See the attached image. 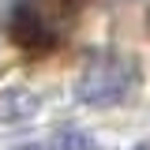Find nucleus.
<instances>
[{"instance_id":"f257e3e1","label":"nucleus","mask_w":150,"mask_h":150,"mask_svg":"<svg viewBox=\"0 0 150 150\" xmlns=\"http://www.w3.org/2000/svg\"><path fill=\"white\" fill-rule=\"evenodd\" d=\"M131 86H135V64L124 56H101L79 75L75 98L83 105H94V109H109V105H120L128 98Z\"/></svg>"},{"instance_id":"f03ea898","label":"nucleus","mask_w":150,"mask_h":150,"mask_svg":"<svg viewBox=\"0 0 150 150\" xmlns=\"http://www.w3.org/2000/svg\"><path fill=\"white\" fill-rule=\"evenodd\" d=\"M8 34L26 53H49L56 45L53 0H15V8L8 15Z\"/></svg>"},{"instance_id":"7ed1b4c3","label":"nucleus","mask_w":150,"mask_h":150,"mask_svg":"<svg viewBox=\"0 0 150 150\" xmlns=\"http://www.w3.org/2000/svg\"><path fill=\"white\" fill-rule=\"evenodd\" d=\"M38 109H41V101H38L30 90H23V86L0 94V120H26V116H34Z\"/></svg>"},{"instance_id":"20e7f679","label":"nucleus","mask_w":150,"mask_h":150,"mask_svg":"<svg viewBox=\"0 0 150 150\" xmlns=\"http://www.w3.org/2000/svg\"><path fill=\"white\" fill-rule=\"evenodd\" d=\"M45 150H94V139L83 128H60L53 139L45 143Z\"/></svg>"},{"instance_id":"39448f33","label":"nucleus","mask_w":150,"mask_h":150,"mask_svg":"<svg viewBox=\"0 0 150 150\" xmlns=\"http://www.w3.org/2000/svg\"><path fill=\"white\" fill-rule=\"evenodd\" d=\"M15 150H45V146H15Z\"/></svg>"},{"instance_id":"423d86ee","label":"nucleus","mask_w":150,"mask_h":150,"mask_svg":"<svg viewBox=\"0 0 150 150\" xmlns=\"http://www.w3.org/2000/svg\"><path fill=\"white\" fill-rule=\"evenodd\" d=\"M131 150H150V146H146V143H139V146H131Z\"/></svg>"}]
</instances>
